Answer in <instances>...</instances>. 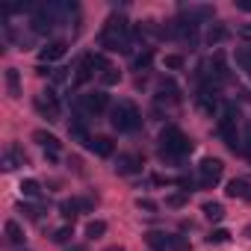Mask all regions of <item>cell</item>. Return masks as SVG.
<instances>
[{"instance_id": "cell-14", "label": "cell", "mask_w": 251, "mask_h": 251, "mask_svg": "<svg viewBox=\"0 0 251 251\" xmlns=\"http://www.w3.org/2000/svg\"><path fill=\"white\" fill-rule=\"evenodd\" d=\"M230 198H248V192H251V186H248V180H239V177H233L230 183H227V189H225Z\"/></svg>"}, {"instance_id": "cell-13", "label": "cell", "mask_w": 251, "mask_h": 251, "mask_svg": "<svg viewBox=\"0 0 251 251\" xmlns=\"http://www.w3.org/2000/svg\"><path fill=\"white\" fill-rule=\"evenodd\" d=\"M89 148H92L98 157H112V151H115V145H112V139H109V136H95Z\"/></svg>"}, {"instance_id": "cell-11", "label": "cell", "mask_w": 251, "mask_h": 251, "mask_svg": "<svg viewBox=\"0 0 251 251\" xmlns=\"http://www.w3.org/2000/svg\"><path fill=\"white\" fill-rule=\"evenodd\" d=\"M145 242H148L154 251H169V248H172V233H163V230H148V233H145Z\"/></svg>"}, {"instance_id": "cell-27", "label": "cell", "mask_w": 251, "mask_h": 251, "mask_svg": "<svg viewBox=\"0 0 251 251\" xmlns=\"http://www.w3.org/2000/svg\"><path fill=\"white\" fill-rule=\"evenodd\" d=\"M18 213H24L27 219H39V210L33 204H18Z\"/></svg>"}, {"instance_id": "cell-2", "label": "cell", "mask_w": 251, "mask_h": 251, "mask_svg": "<svg viewBox=\"0 0 251 251\" xmlns=\"http://www.w3.org/2000/svg\"><path fill=\"white\" fill-rule=\"evenodd\" d=\"M192 151V142L183 136L180 127H163L160 133V157L163 160H180Z\"/></svg>"}, {"instance_id": "cell-8", "label": "cell", "mask_w": 251, "mask_h": 251, "mask_svg": "<svg viewBox=\"0 0 251 251\" xmlns=\"http://www.w3.org/2000/svg\"><path fill=\"white\" fill-rule=\"evenodd\" d=\"M115 172L118 175H136V172H142V157L139 154H118Z\"/></svg>"}, {"instance_id": "cell-22", "label": "cell", "mask_w": 251, "mask_h": 251, "mask_svg": "<svg viewBox=\"0 0 251 251\" xmlns=\"http://www.w3.org/2000/svg\"><path fill=\"white\" fill-rule=\"evenodd\" d=\"M71 236H74V227H71V225H65V227H59V230H53V236H50V239H53L56 245H65V242H68Z\"/></svg>"}, {"instance_id": "cell-18", "label": "cell", "mask_w": 251, "mask_h": 251, "mask_svg": "<svg viewBox=\"0 0 251 251\" xmlns=\"http://www.w3.org/2000/svg\"><path fill=\"white\" fill-rule=\"evenodd\" d=\"M204 216H207L210 222H222V219H225V207H222L219 201H207V204H204Z\"/></svg>"}, {"instance_id": "cell-10", "label": "cell", "mask_w": 251, "mask_h": 251, "mask_svg": "<svg viewBox=\"0 0 251 251\" xmlns=\"http://www.w3.org/2000/svg\"><path fill=\"white\" fill-rule=\"evenodd\" d=\"M65 50H68L65 42H50V45H45V48L39 50V59H42V62H53V59H62Z\"/></svg>"}, {"instance_id": "cell-33", "label": "cell", "mask_w": 251, "mask_h": 251, "mask_svg": "<svg viewBox=\"0 0 251 251\" xmlns=\"http://www.w3.org/2000/svg\"><path fill=\"white\" fill-rule=\"evenodd\" d=\"M239 36H251V24H242L239 27Z\"/></svg>"}, {"instance_id": "cell-31", "label": "cell", "mask_w": 251, "mask_h": 251, "mask_svg": "<svg viewBox=\"0 0 251 251\" xmlns=\"http://www.w3.org/2000/svg\"><path fill=\"white\" fill-rule=\"evenodd\" d=\"M166 204H169V207H183V204H186V195H169Z\"/></svg>"}, {"instance_id": "cell-20", "label": "cell", "mask_w": 251, "mask_h": 251, "mask_svg": "<svg viewBox=\"0 0 251 251\" xmlns=\"http://www.w3.org/2000/svg\"><path fill=\"white\" fill-rule=\"evenodd\" d=\"M6 86H9V95L12 98H21V80H18V71L15 68H6Z\"/></svg>"}, {"instance_id": "cell-19", "label": "cell", "mask_w": 251, "mask_h": 251, "mask_svg": "<svg viewBox=\"0 0 251 251\" xmlns=\"http://www.w3.org/2000/svg\"><path fill=\"white\" fill-rule=\"evenodd\" d=\"M6 239L12 242V245H24V230L18 227V222H6Z\"/></svg>"}, {"instance_id": "cell-29", "label": "cell", "mask_w": 251, "mask_h": 251, "mask_svg": "<svg viewBox=\"0 0 251 251\" xmlns=\"http://www.w3.org/2000/svg\"><path fill=\"white\" fill-rule=\"evenodd\" d=\"M136 207H139V210L154 213V210H157V201H151V198H139V201H136Z\"/></svg>"}, {"instance_id": "cell-36", "label": "cell", "mask_w": 251, "mask_h": 251, "mask_svg": "<svg viewBox=\"0 0 251 251\" xmlns=\"http://www.w3.org/2000/svg\"><path fill=\"white\" fill-rule=\"evenodd\" d=\"M245 236H248V239H251V225H248V227H245Z\"/></svg>"}, {"instance_id": "cell-35", "label": "cell", "mask_w": 251, "mask_h": 251, "mask_svg": "<svg viewBox=\"0 0 251 251\" xmlns=\"http://www.w3.org/2000/svg\"><path fill=\"white\" fill-rule=\"evenodd\" d=\"M106 251H124V248H121V245H112V248H106Z\"/></svg>"}, {"instance_id": "cell-21", "label": "cell", "mask_w": 251, "mask_h": 251, "mask_svg": "<svg viewBox=\"0 0 251 251\" xmlns=\"http://www.w3.org/2000/svg\"><path fill=\"white\" fill-rule=\"evenodd\" d=\"M103 233H106V222L95 219V222L86 225V236H89V239H98V236H103Z\"/></svg>"}, {"instance_id": "cell-34", "label": "cell", "mask_w": 251, "mask_h": 251, "mask_svg": "<svg viewBox=\"0 0 251 251\" xmlns=\"http://www.w3.org/2000/svg\"><path fill=\"white\" fill-rule=\"evenodd\" d=\"M68 251H86V248H83V245H71Z\"/></svg>"}, {"instance_id": "cell-6", "label": "cell", "mask_w": 251, "mask_h": 251, "mask_svg": "<svg viewBox=\"0 0 251 251\" xmlns=\"http://www.w3.org/2000/svg\"><path fill=\"white\" fill-rule=\"evenodd\" d=\"M36 109L48 118V121H56L59 118V100L53 92H39L36 95Z\"/></svg>"}, {"instance_id": "cell-17", "label": "cell", "mask_w": 251, "mask_h": 251, "mask_svg": "<svg viewBox=\"0 0 251 251\" xmlns=\"http://www.w3.org/2000/svg\"><path fill=\"white\" fill-rule=\"evenodd\" d=\"M236 65L251 77V45H245V48H236Z\"/></svg>"}, {"instance_id": "cell-28", "label": "cell", "mask_w": 251, "mask_h": 251, "mask_svg": "<svg viewBox=\"0 0 251 251\" xmlns=\"http://www.w3.org/2000/svg\"><path fill=\"white\" fill-rule=\"evenodd\" d=\"M166 68H183V56H177V53L166 56Z\"/></svg>"}, {"instance_id": "cell-4", "label": "cell", "mask_w": 251, "mask_h": 251, "mask_svg": "<svg viewBox=\"0 0 251 251\" xmlns=\"http://www.w3.org/2000/svg\"><path fill=\"white\" fill-rule=\"evenodd\" d=\"M106 106H109V95H106V92H100V89L86 92V95L77 100V109H83L86 115H98V112H103Z\"/></svg>"}, {"instance_id": "cell-24", "label": "cell", "mask_w": 251, "mask_h": 251, "mask_svg": "<svg viewBox=\"0 0 251 251\" xmlns=\"http://www.w3.org/2000/svg\"><path fill=\"white\" fill-rule=\"evenodd\" d=\"M230 239V233L225 230V227H216V230H210V236H207V242H213V245H222V242H227Z\"/></svg>"}, {"instance_id": "cell-23", "label": "cell", "mask_w": 251, "mask_h": 251, "mask_svg": "<svg viewBox=\"0 0 251 251\" xmlns=\"http://www.w3.org/2000/svg\"><path fill=\"white\" fill-rule=\"evenodd\" d=\"M21 192H24L27 198H39V195H42V186H39V180H24V183H21Z\"/></svg>"}, {"instance_id": "cell-37", "label": "cell", "mask_w": 251, "mask_h": 251, "mask_svg": "<svg viewBox=\"0 0 251 251\" xmlns=\"http://www.w3.org/2000/svg\"><path fill=\"white\" fill-rule=\"evenodd\" d=\"M248 201H251V192H248Z\"/></svg>"}, {"instance_id": "cell-5", "label": "cell", "mask_w": 251, "mask_h": 251, "mask_svg": "<svg viewBox=\"0 0 251 251\" xmlns=\"http://www.w3.org/2000/svg\"><path fill=\"white\" fill-rule=\"evenodd\" d=\"M198 169H201V186H204V189L216 186V183H219V177H222V172H225L222 160H216V157H204Z\"/></svg>"}, {"instance_id": "cell-30", "label": "cell", "mask_w": 251, "mask_h": 251, "mask_svg": "<svg viewBox=\"0 0 251 251\" xmlns=\"http://www.w3.org/2000/svg\"><path fill=\"white\" fill-rule=\"evenodd\" d=\"M118 77H121V74H118L115 68H106V71H103V83H106V86H109V83H118Z\"/></svg>"}, {"instance_id": "cell-7", "label": "cell", "mask_w": 251, "mask_h": 251, "mask_svg": "<svg viewBox=\"0 0 251 251\" xmlns=\"http://www.w3.org/2000/svg\"><path fill=\"white\" fill-rule=\"evenodd\" d=\"M213 15H216L213 6H198V3L180 6V18H186V21H192V24H198V21H210Z\"/></svg>"}, {"instance_id": "cell-12", "label": "cell", "mask_w": 251, "mask_h": 251, "mask_svg": "<svg viewBox=\"0 0 251 251\" xmlns=\"http://www.w3.org/2000/svg\"><path fill=\"white\" fill-rule=\"evenodd\" d=\"M68 133H71V139H77V142H83V145H92V136H89V130H86L83 118H71Z\"/></svg>"}, {"instance_id": "cell-1", "label": "cell", "mask_w": 251, "mask_h": 251, "mask_svg": "<svg viewBox=\"0 0 251 251\" xmlns=\"http://www.w3.org/2000/svg\"><path fill=\"white\" fill-rule=\"evenodd\" d=\"M127 45H130V24L121 15H112L100 30V48H106V50H130Z\"/></svg>"}, {"instance_id": "cell-15", "label": "cell", "mask_w": 251, "mask_h": 251, "mask_svg": "<svg viewBox=\"0 0 251 251\" xmlns=\"http://www.w3.org/2000/svg\"><path fill=\"white\" fill-rule=\"evenodd\" d=\"M33 139H36L39 145H45L48 151H53V154L59 151V139H56L53 133H48V130H36V133H33Z\"/></svg>"}, {"instance_id": "cell-16", "label": "cell", "mask_w": 251, "mask_h": 251, "mask_svg": "<svg viewBox=\"0 0 251 251\" xmlns=\"http://www.w3.org/2000/svg\"><path fill=\"white\" fill-rule=\"evenodd\" d=\"M225 39H227V27H222V24H213V27L207 30V45H213V48H216V45H222Z\"/></svg>"}, {"instance_id": "cell-25", "label": "cell", "mask_w": 251, "mask_h": 251, "mask_svg": "<svg viewBox=\"0 0 251 251\" xmlns=\"http://www.w3.org/2000/svg\"><path fill=\"white\" fill-rule=\"evenodd\" d=\"M169 251H189V239H186V236L172 233V248H169Z\"/></svg>"}, {"instance_id": "cell-32", "label": "cell", "mask_w": 251, "mask_h": 251, "mask_svg": "<svg viewBox=\"0 0 251 251\" xmlns=\"http://www.w3.org/2000/svg\"><path fill=\"white\" fill-rule=\"evenodd\" d=\"M236 6L245 9V12H251V0H236Z\"/></svg>"}, {"instance_id": "cell-3", "label": "cell", "mask_w": 251, "mask_h": 251, "mask_svg": "<svg viewBox=\"0 0 251 251\" xmlns=\"http://www.w3.org/2000/svg\"><path fill=\"white\" fill-rule=\"evenodd\" d=\"M109 121H112V127L121 130V133H133V130L142 127V115H139L133 100H118L112 106V118Z\"/></svg>"}, {"instance_id": "cell-9", "label": "cell", "mask_w": 251, "mask_h": 251, "mask_svg": "<svg viewBox=\"0 0 251 251\" xmlns=\"http://www.w3.org/2000/svg\"><path fill=\"white\" fill-rule=\"evenodd\" d=\"M24 163H27V154H24L18 145H9L6 154H3V172H12V169H18V166H24Z\"/></svg>"}, {"instance_id": "cell-26", "label": "cell", "mask_w": 251, "mask_h": 251, "mask_svg": "<svg viewBox=\"0 0 251 251\" xmlns=\"http://www.w3.org/2000/svg\"><path fill=\"white\" fill-rule=\"evenodd\" d=\"M151 59H154V50H145L142 56H136V68L142 71V68H148L151 65Z\"/></svg>"}]
</instances>
